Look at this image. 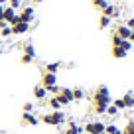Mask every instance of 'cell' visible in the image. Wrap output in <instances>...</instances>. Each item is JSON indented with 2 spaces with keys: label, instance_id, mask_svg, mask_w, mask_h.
<instances>
[{
  "label": "cell",
  "instance_id": "1",
  "mask_svg": "<svg viewBox=\"0 0 134 134\" xmlns=\"http://www.w3.org/2000/svg\"><path fill=\"white\" fill-rule=\"evenodd\" d=\"M40 122H43L46 126H61V124L67 122V116H65L63 110H49V113L42 114Z\"/></svg>",
  "mask_w": 134,
  "mask_h": 134
},
{
  "label": "cell",
  "instance_id": "2",
  "mask_svg": "<svg viewBox=\"0 0 134 134\" xmlns=\"http://www.w3.org/2000/svg\"><path fill=\"white\" fill-rule=\"evenodd\" d=\"M93 105H105L109 107L113 103V97H110V89L107 85H99V87L93 91Z\"/></svg>",
  "mask_w": 134,
  "mask_h": 134
},
{
  "label": "cell",
  "instance_id": "3",
  "mask_svg": "<svg viewBox=\"0 0 134 134\" xmlns=\"http://www.w3.org/2000/svg\"><path fill=\"white\" fill-rule=\"evenodd\" d=\"M83 132L87 134H105V122L103 120H89L83 126Z\"/></svg>",
  "mask_w": 134,
  "mask_h": 134
},
{
  "label": "cell",
  "instance_id": "4",
  "mask_svg": "<svg viewBox=\"0 0 134 134\" xmlns=\"http://www.w3.org/2000/svg\"><path fill=\"white\" fill-rule=\"evenodd\" d=\"M53 97H57V100L61 103V107H67V105L73 103V91L69 87H59V93L53 95Z\"/></svg>",
  "mask_w": 134,
  "mask_h": 134
},
{
  "label": "cell",
  "instance_id": "5",
  "mask_svg": "<svg viewBox=\"0 0 134 134\" xmlns=\"http://www.w3.org/2000/svg\"><path fill=\"white\" fill-rule=\"evenodd\" d=\"M20 22H26V24H32L34 20H36V10L32 8V6H22V10H20Z\"/></svg>",
  "mask_w": 134,
  "mask_h": 134
},
{
  "label": "cell",
  "instance_id": "6",
  "mask_svg": "<svg viewBox=\"0 0 134 134\" xmlns=\"http://www.w3.org/2000/svg\"><path fill=\"white\" fill-rule=\"evenodd\" d=\"M40 85H42V87H46V89L57 85V73H47V71H43V73H42V79H40Z\"/></svg>",
  "mask_w": 134,
  "mask_h": 134
},
{
  "label": "cell",
  "instance_id": "7",
  "mask_svg": "<svg viewBox=\"0 0 134 134\" xmlns=\"http://www.w3.org/2000/svg\"><path fill=\"white\" fill-rule=\"evenodd\" d=\"M20 122L24 126H38L40 124V116L36 113H22V118Z\"/></svg>",
  "mask_w": 134,
  "mask_h": 134
},
{
  "label": "cell",
  "instance_id": "8",
  "mask_svg": "<svg viewBox=\"0 0 134 134\" xmlns=\"http://www.w3.org/2000/svg\"><path fill=\"white\" fill-rule=\"evenodd\" d=\"M100 14H105V16L110 18V20H116V18H120V8H118L116 4H107V8Z\"/></svg>",
  "mask_w": 134,
  "mask_h": 134
},
{
  "label": "cell",
  "instance_id": "9",
  "mask_svg": "<svg viewBox=\"0 0 134 134\" xmlns=\"http://www.w3.org/2000/svg\"><path fill=\"white\" fill-rule=\"evenodd\" d=\"M10 28H12V36H24V34L30 32V28H32V26L26 24V22H18V24L10 26Z\"/></svg>",
  "mask_w": 134,
  "mask_h": 134
},
{
  "label": "cell",
  "instance_id": "10",
  "mask_svg": "<svg viewBox=\"0 0 134 134\" xmlns=\"http://www.w3.org/2000/svg\"><path fill=\"white\" fill-rule=\"evenodd\" d=\"M114 34H116L120 40H130V36H132V30L126 28L124 24H120V26H116V28H114Z\"/></svg>",
  "mask_w": 134,
  "mask_h": 134
},
{
  "label": "cell",
  "instance_id": "11",
  "mask_svg": "<svg viewBox=\"0 0 134 134\" xmlns=\"http://www.w3.org/2000/svg\"><path fill=\"white\" fill-rule=\"evenodd\" d=\"M32 95H34V99H38V100H46L47 97H49V95H47V91H46V87H42L40 83L32 89Z\"/></svg>",
  "mask_w": 134,
  "mask_h": 134
},
{
  "label": "cell",
  "instance_id": "12",
  "mask_svg": "<svg viewBox=\"0 0 134 134\" xmlns=\"http://www.w3.org/2000/svg\"><path fill=\"white\" fill-rule=\"evenodd\" d=\"M63 134H83V126H79L71 118V120L67 122V128H65V132H63Z\"/></svg>",
  "mask_w": 134,
  "mask_h": 134
},
{
  "label": "cell",
  "instance_id": "13",
  "mask_svg": "<svg viewBox=\"0 0 134 134\" xmlns=\"http://www.w3.org/2000/svg\"><path fill=\"white\" fill-rule=\"evenodd\" d=\"M110 55H113V59H124L128 55V51H124L118 46H110Z\"/></svg>",
  "mask_w": 134,
  "mask_h": 134
},
{
  "label": "cell",
  "instance_id": "14",
  "mask_svg": "<svg viewBox=\"0 0 134 134\" xmlns=\"http://www.w3.org/2000/svg\"><path fill=\"white\" fill-rule=\"evenodd\" d=\"M122 100H124V105H126V110L134 109V93L132 91H126L124 95H122Z\"/></svg>",
  "mask_w": 134,
  "mask_h": 134
},
{
  "label": "cell",
  "instance_id": "15",
  "mask_svg": "<svg viewBox=\"0 0 134 134\" xmlns=\"http://www.w3.org/2000/svg\"><path fill=\"white\" fill-rule=\"evenodd\" d=\"M110 24H113V20H110V18H107L105 14H100V16H99V22H97L99 30H107V28H109Z\"/></svg>",
  "mask_w": 134,
  "mask_h": 134
},
{
  "label": "cell",
  "instance_id": "16",
  "mask_svg": "<svg viewBox=\"0 0 134 134\" xmlns=\"http://www.w3.org/2000/svg\"><path fill=\"white\" fill-rule=\"evenodd\" d=\"M59 69H61V61H49V63H46V69H43V71H47V73H57Z\"/></svg>",
  "mask_w": 134,
  "mask_h": 134
},
{
  "label": "cell",
  "instance_id": "17",
  "mask_svg": "<svg viewBox=\"0 0 134 134\" xmlns=\"http://www.w3.org/2000/svg\"><path fill=\"white\" fill-rule=\"evenodd\" d=\"M47 107H49V110H61V103L57 100V97H49L47 99Z\"/></svg>",
  "mask_w": 134,
  "mask_h": 134
},
{
  "label": "cell",
  "instance_id": "18",
  "mask_svg": "<svg viewBox=\"0 0 134 134\" xmlns=\"http://www.w3.org/2000/svg\"><path fill=\"white\" fill-rule=\"evenodd\" d=\"M16 14H18V12H16L14 8H10V6H4V16H2V20H4L6 24H8V22L12 20L14 16H16Z\"/></svg>",
  "mask_w": 134,
  "mask_h": 134
},
{
  "label": "cell",
  "instance_id": "19",
  "mask_svg": "<svg viewBox=\"0 0 134 134\" xmlns=\"http://www.w3.org/2000/svg\"><path fill=\"white\" fill-rule=\"evenodd\" d=\"M91 4L95 10H99V12H103V10L107 8V4H110L109 0H91Z\"/></svg>",
  "mask_w": 134,
  "mask_h": 134
},
{
  "label": "cell",
  "instance_id": "20",
  "mask_svg": "<svg viewBox=\"0 0 134 134\" xmlns=\"http://www.w3.org/2000/svg\"><path fill=\"white\" fill-rule=\"evenodd\" d=\"M22 53H24V55H30V57H34V59H36V47H34L32 46V43H24V49H22Z\"/></svg>",
  "mask_w": 134,
  "mask_h": 134
},
{
  "label": "cell",
  "instance_id": "21",
  "mask_svg": "<svg viewBox=\"0 0 134 134\" xmlns=\"http://www.w3.org/2000/svg\"><path fill=\"white\" fill-rule=\"evenodd\" d=\"M71 91H73V103H75V100H83L85 99V89L75 87V89H71Z\"/></svg>",
  "mask_w": 134,
  "mask_h": 134
},
{
  "label": "cell",
  "instance_id": "22",
  "mask_svg": "<svg viewBox=\"0 0 134 134\" xmlns=\"http://www.w3.org/2000/svg\"><path fill=\"white\" fill-rule=\"evenodd\" d=\"M105 114H107V116H110V118H116L118 114H120V110H118L114 105H109V107H107V110H105Z\"/></svg>",
  "mask_w": 134,
  "mask_h": 134
},
{
  "label": "cell",
  "instance_id": "23",
  "mask_svg": "<svg viewBox=\"0 0 134 134\" xmlns=\"http://www.w3.org/2000/svg\"><path fill=\"white\" fill-rule=\"evenodd\" d=\"M24 4H26V0H8V2H6V6H10V8H14V10L22 8Z\"/></svg>",
  "mask_w": 134,
  "mask_h": 134
},
{
  "label": "cell",
  "instance_id": "24",
  "mask_svg": "<svg viewBox=\"0 0 134 134\" xmlns=\"http://www.w3.org/2000/svg\"><path fill=\"white\" fill-rule=\"evenodd\" d=\"M122 134H134V120H126L124 128H122Z\"/></svg>",
  "mask_w": 134,
  "mask_h": 134
},
{
  "label": "cell",
  "instance_id": "25",
  "mask_svg": "<svg viewBox=\"0 0 134 134\" xmlns=\"http://www.w3.org/2000/svg\"><path fill=\"white\" fill-rule=\"evenodd\" d=\"M0 38H2V40H8V38H12V28H10V26L2 28V30H0Z\"/></svg>",
  "mask_w": 134,
  "mask_h": 134
},
{
  "label": "cell",
  "instance_id": "26",
  "mask_svg": "<svg viewBox=\"0 0 134 134\" xmlns=\"http://www.w3.org/2000/svg\"><path fill=\"white\" fill-rule=\"evenodd\" d=\"M110 105H114L118 110H126V105H124V100H122V97H118V99H114Z\"/></svg>",
  "mask_w": 134,
  "mask_h": 134
},
{
  "label": "cell",
  "instance_id": "27",
  "mask_svg": "<svg viewBox=\"0 0 134 134\" xmlns=\"http://www.w3.org/2000/svg\"><path fill=\"white\" fill-rule=\"evenodd\" d=\"M120 42H122V40L120 38H118V36H116V34H110V46H120Z\"/></svg>",
  "mask_w": 134,
  "mask_h": 134
},
{
  "label": "cell",
  "instance_id": "28",
  "mask_svg": "<svg viewBox=\"0 0 134 134\" xmlns=\"http://www.w3.org/2000/svg\"><path fill=\"white\" fill-rule=\"evenodd\" d=\"M22 110H24V113H34V105L32 103H24V105H22Z\"/></svg>",
  "mask_w": 134,
  "mask_h": 134
},
{
  "label": "cell",
  "instance_id": "29",
  "mask_svg": "<svg viewBox=\"0 0 134 134\" xmlns=\"http://www.w3.org/2000/svg\"><path fill=\"white\" fill-rule=\"evenodd\" d=\"M46 91H47V95H57V93H59V85H53V87L46 89Z\"/></svg>",
  "mask_w": 134,
  "mask_h": 134
},
{
  "label": "cell",
  "instance_id": "30",
  "mask_svg": "<svg viewBox=\"0 0 134 134\" xmlns=\"http://www.w3.org/2000/svg\"><path fill=\"white\" fill-rule=\"evenodd\" d=\"M124 26H126V28H130V30H134V16H130V18H126V22H124Z\"/></svg>",
  "mask_w": 134,
  "mask_h": 134
},
{
  "label": "cell",
  "instance_id": "31",
  "mask_svg": "<svg viewBox=\"0 0 134 134\" xmlns=\"http://www.w3.org/2000/svg\"><path fill=\"white\" fill-rule=\"evenodd\" d=\"M2 16H4V6L0 4V20H2Z\"/></svg>",
  "mask_w": 134,
  "mask_h": 134
},
{
  "label": "cell",
  "instance_id": "32",
  "mask_svg": "<svg viewBox=\"0 0 134 134\" xmlns=\"http://www.w3.org/2000/svg\"><path fill=\"white\" fill-rule=\"evenodd\" d=\"M6 26H8V24H6L4 20H0V30H2V28H6Z\"/></svg>",
  "mask_w": 134,
  "mask_h": 134
},
{
  "label": "cell",
  "instance_id": "33",
  "mask_svg": "<svg viewBox=\"0 0 134 134\" xmlns=\"http://www.w3.org/2000/svg\"><path fill=\"white\" fill-rule=\"evenodd\" d=\"M30 2H34V4H42L43 0H30Z\"/></svg>",
  "mask_w": 134,
  "mask_h": 134
},
{
  "label": "cell",
  "instance_id": "34",
  "mask_svg": "<svg viewBox=\"0 0 134 134\" xmlns=\"http://www.w3.org/2000/svg\"><path fill=\"white\" fill-rule=\"evenodd\" d=\"M6 2H8V0H0V4H2V6H6Z\"/></svg>",
  "mask_w": 134,
  "mask_h": 134
},
{
  "label": "cell",
  "instance_id": "35",
  "mask_svg": "<svg viewBox=\"0 0 134 134\" xmlns=\"http://www.w3.org/2000/svg\"><path fill=\"white\" fill-rule=\"evenodd\" d=\"M0 134H8V132H0Z\"/></svg>",
  "mask_w": 134,
  "mask_h": 134
},
{
  "label": "cell",
  "instance_id": "36",
  "mask_svg": "<svg viewBox=\"0 0 134 134\" xmlns=\"http://www.w3.org/2000/svg\"><path fill=\"white\" fill-rule=\"evenodd\" d=\"M116 134H122V132H116Z\"/></svg>",
  "mask_w": 134,
  "mask_h": 134
},
{
  "label": "cell",
  "instance_id": "37",
  "mask_svg": "<svg viewBox=\"0 0 134 134\" xmlns=\"http://www.w3.org/2000/svg\"><path fill=\"white\" fill-rule=\"evenodd\" d=\"M0 43H2V42H0Z\"/></svg>",
  "mask_w": 134,
  "mask_h": 134
}]
</instances>
